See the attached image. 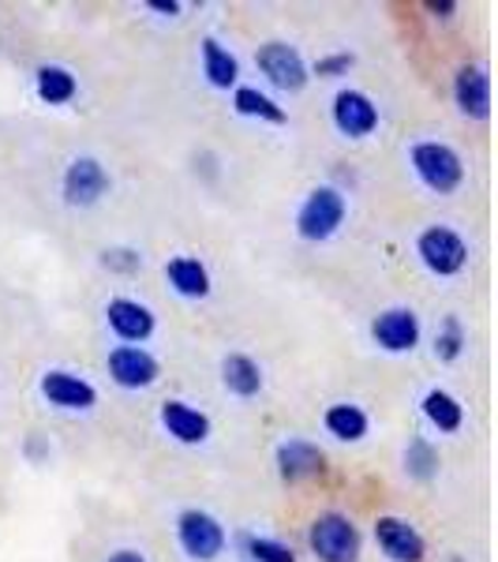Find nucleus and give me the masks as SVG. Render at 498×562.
<instances>
[{
  "label": "nucleus",
  "instance_id": "28",
  "mask_svg": "<svg viewBox=\"0 0 498 562\" xmlns=\"http://www.w3.org/2000/svg\"><path fill=\"white\" fill-rule=\"evenodd\" d=\"M349 68H352V53H330V57L315 60V76H322V79H338V76H346Z\"/></svg>",
  "mask_w": 498,
  "mask_h": 562
},
{
  "label": "nucleus",
  "instance_id": "14",
  "mask_svg": "<svg viewBox=\"0 0 498 562\" xmlns=\"http://www.w3.org/2000/svg\"><path fill=\"white\" fill-rule=\"evenodd\" d=\"M274 461H278V473H282V480H288V484L322 476V469H326V454L307 439H285L282 447H278Z\"/></svg>",
  "mask_w": 498,
  "mask_h": 562
},
{
  "label": "nucleus",
  "instance_id": "6",
  "mask_svg": "<svg viewBox=\"0 0 498 562\" xmlns=\"http://www.w3.org/2000/svg\"><path fill=\"white\" fill-rule=\"evenodd\" d=\"M177 540H180V548H184V555L195 559V562H214L225 551V543H229L222 521H217L214 514H206V510H184V514H180V518H177Z\"/></svg>",
  "mask_w": 498,
  "mask_h": 562
},
{
  "label": "nucleus",
  "instance_id": "27",
  "mask_svg": "<svg viewBox=\"0 0 498 562\" xmlns=\"http://www.w3.org/2000/svg\"><path fill=\"white\" fill-rule=\"evenodd\" d=\"M102 267L116 270V274H132V270L143 267V256L132 248H105L102 251Z\"/></svg>",
  "mask_w": 498,
  "mask_h": 562
},
{
  "label": "nucleus",
  "instance_id": "13",
  "mask_svg": "<svg viewBox=\"0 0 498 562\" xmlns=\"http://www.w3.org/2000/svg\"><path fill=\"white\" fill-rule=\"evenodd\" d=\"M375 540H378V548H383V555L394 562H423V555H428V543L416 532V525L405 518H394V514L375 521Z\"/></svg>",
  "mask_w": 498,
  "mask_h": 562
},
{
  "label": "nucleus",
  "instance_id": "4",
  "mask_svg": "<svg viewBox=\"0 0 498 562\" xmlns=\"http://www.w3.org/2000/svg\"><path fill=\"white\" fill-rule=\"evenodd\" d=\"M416 256H420V262L434 278H454L468 262V244L450 225H428L416 237Z\"/></svg>",
  "mask_w": 498,
  "mask_h": 562
},
{
  "label": "nucleus",
  "instance_id": "10",
  "mask_svg": "<svg viewBox=\"0 0 498 562\" xmlns=\"http://www.w3.org/2000/svg\"><path fill=\"white\" fill-rule=\"evenodd\" d=\"M42 397L49 405H57V409L65 413H83V409H94L98 402V390L87 383L83 375H76V371H45L42 375Z\"/></svg>",
  "mask_w": 498,
  "mask_h": 562
},
{
  "label": "nucleus",
  "instance_id": "24",
  "mask_svg": "<svg viewBox=\"0 0 498 562\" xmlns=\"http://www.w3.org/2000/svg\"><path fill=\"white\" fill-rule=\"evenodd\" d=\"M439 465H442V458H439V450L431 447L423 435H416V439L405 447V473H409L412 480H431V476H439Z\"/></svg>",
  "mask_w": 498,
  "mask_h": 562
},
{
  "label": "nucleus",
  "instance_id": "17",
  "mask_svg": "<svg viewBox=\"0 0 498 562\" xmlns=\"http://www.w3.org/2000/svg\"><path fill=\"white\" fill-rule=\"evenodd\" d=\"M166 278L180 296H188V301L211 296V270H206L195 256H173L166 262Z\"/></svg>",
  "mask_w": 498,
  "mask_h": 562
},
{
  "label": "nucleus",
  "instance_id": "12",
  "mask_svg": "<svg viewBox=\"0 0 498 562\" xmlns=\"http://www.w3.org/2000/svg\"><path fill=\"white\" fill-rule=\"evenodd\" d=\"M105 323L124 346H143L154 334V312L147 304L132 301V296H113L105 304Z\"/></svg>",
  "mask_w": 498,
  "mask_h": 562
},
{
  "label": "nucleus",
  "instance_id": "5",
  "mask_svg": "<svg viewBox=\"0 0 498 562\" xmlns=\"http://www.w3.org/2000/svg\"><path fill=\"white\" fill-rule=\"evenodd\" d=\"M109 188H113V180H109L105 166L98 158H90V154H79V158H71L68 166H65V177H60V192H65V203L79 206V211L102 203V199L109 195Z\"/></svg>",
  "mask_w": 498,
  "mask_h": 562
},
{
  "label": "nucleus",
  "instance_id": "2",
  "mask_svg": "<svg viewBox=\"0 0 498 562\" xmlns=\"http://www.w3.org/2000/svg\"><path fill=\"white\" fill-rule=\"evenodd\" d=\"M409 161H412V173L420 177V184L431 188L434 195L457 192L461 180H465V161H461V154L454 147H446V143H434V139L416 143Z\"/></svg>",
  "mask_w": 498,
  "mask_h": 562
},
{
  "label": "nucleus",
  "instance_id": "26",
  "mask_svg": "<svg viewBox=\"0 0 498 562\" xmlns=\"http://www.w3.org/2000/svg\"><path fill=\"white\" fill-rule=\"evenodd\" d=\"M461 352H465V330H461L457 315H446L442 330L434 334V357H439V360H457Z\"/></svg>",
  "mask_w": 498,
  "mask_h": 562
},
{
  "label": "nucleus",
  "instance_id": "3",
  "mask_svg": "<svg viewBox=\"0 0 498 562\" xmlns=\"http://www.w3.org/2000/svg\"><path fill=\"white\" fill-rule=\"evenodd\" d=\"M307 543H312V555L319 562H356L364 540H360V529L349 514L326 510L307 529Z\"/></svg>",
  "mask_w": 498,
  "mask_h": 562
},
{
  "label": "nucleus",
  "instance_id": "1",
  "mask_svg": "<svg viewBox=\"0 0 498 562\" xmlns=\"http://www.w3.org/2000/svg\"><path fill=\"white\" fill-rule=\"evenodd\" d=\"M346 214H349V199L338 188L319 184L304 195L301 211H296V233H301V240L322 244L346 225Z\"/></svg>",
  "mask_w": 498,
  "mask_h": 562
},
{
  "label": "nucleus",
  "instance_id": "16",
  "mask_svg": "<svg viewBox=\"0 0 498 562\" xmlns=\"http://www.w3.org/2000/svg\"><path fill=\"white\" fill-rule=\"evenodd\" d=\"M454 102L465 116L484 121L491 113V79L479 65H461L454 76Z\"/></svg>",
  "mask_w": 498,
  "mask_h": 562
},
{
  "label": "nucleus",
  "instance_id": "21",
  "mask_svg": "<svg viewBox=\"0 0 498 562\" xmlns=\"http://www.w3.org/2000/svg\"><path fill=\"white\" fill-rule=\"evenodd\" d=\"M423 416H428V424L431 428H439V431H457L461 424H465V409H461V402L454 394H450V390H428V394H423Z\"/></svg>",
  "mask_w": 498,
  "mask_h": 562
},
{
  "label": "nucleus",
  "instance_id": "29",
  "mask_svg": "<svg viewBox=\"0 0 498 562\" xmlns=\"http://www.w3.org/2000/svg\"><path fill=\"white\" fill-rule=\"evenodd\" d=\"M423 8H428L431 15H439V20H450V15L457 12V0H428Z\"/></svg>",
  "mask_w": 498,
  "mask_h": 562
},
{
  "label": "nucleus",
  "instance_id": "18",
  "mask_svg": "<svg viewBox=\"0 0 498 562\" xmlns=\"http://www.w3.org/2000/svg\"><path fill=\"white\" fill-rule=\"evenodd\" d=\"M222 383L237 397H256L262 390V368L251 357H244V352H229L222 360Z\"/></svg>",
  "mask_w": 498,
  "mask_h": 562
},
{
  "label": "nucleus",
  "instance_id": "19",
  "mask_svg": "<svg viewBox=\"0 0 498 562\" xmlns=\"http://www.w3.org/2000/svg\"><path fill=\"white\" fill-rule=\"evenodd\" d=\"M203 76H206V83L217 87V90L237 87V79H240L237 57H233V53L225 49L217 38H203Z\"/></svg>",
  "mask_w": 498,
  "mask_h": 562
},
{
  "label": "nucleus",
  "instance_id": "30",
  "mask_svg": "<svg viewBox=\"0 0 498 562\" xmlns=\"http://www.w3.org/2000/svg\"><path fill=\"white\" fill-rule=\"evenodd\" d=\"M147 8H150V12H158V15H169V20H173V15H180L177 0H147Z\"/></svg>",
  "mask_w": 498,
  "mask_h": 562
},
{
  "label": "nucleus",
  "instance_id": "25",
  "mask_svg": "<svg viewBox=\"0 0 498 562\" xmlns=\"http://www.w3.org/2000/svg\"><path fill=\"white\" fill-rule=\"evenodd\" d=\"M240 548L244 555L256 562H296L293 548H285L282 540H270V537H240Z\"/></svg>",
  "mask_w": 498,
  "mask_h": 562
},
{
  "label": "nucleus",
  "instance_id": "22",
  "mask_svg": "<svg viewBox=\"0 0 498 562\" xmlns=\"http://www.w3.org/2000/svg\"><path fill=\"white\" fill-rule=\"evenodd\" d=\"M233 109H237L240 116H251V121H267V124H285L288 113L285 105H278L270 94H262L259 87H237V94H233Z\"/></svg>",
  "mask_w": 498,
  "mask_h": 562
},
{
  "label": "nucleus",
  "instance_id": "23",
  "mask_svg": "<svg viewBox=\"0 0 498 562\" xmlns=\"http://www.w3.org/2000/svg\"><path fill=\"white\" fill-rule=\"evenodd\" d=\"M76 94H79V83L68 68H60V65L38 68V98L45 105H68Z\"/></svg>",
  "mask_w": 498,
  "mask_h": 562
},
{
  "label": "nucleus",
  "instance_id": "20",
  "mask_svg": "<svg viewBox=\"0 0 498 562\" xmlns=\"http://www.w3.org/2000/svg\"><path fill=\"white\" fill-rule=\"evenodd\" d=\"M322 424H326V431H330L333 439H341V442H360L367 435V413L360 409V405H352V402L330 405L326 416H322Z\"/></svg>",
  "mask_w": 498,
  "mask_h": 562
},
{
  "label": "nucleus",
  "instance_id": "11",
  "mask_svg": "<svg viewBox=\"0 0 498 562\" xmlns=\"http://www.w3.org/2000/svg\"><path fill=\"white\" fill-rule=\"evenodd\" d=\"M333 128L349 135V139H364V135L378 128V105L364 90H338V98H333Z\"/></svg>",
  "mask_w": 498,
  "mask_h": 562
},
{
  "label": "nucleus",
  "instance_id": "31",
  "mask_svg": "<svg viewBox=\"0 0 498 562\" xmlns=\"http://www.w3.org/2000/svg\"><path fill=\"white\" fill-rule=\"evenodd\" d=\"M105 562H147V555H143V551H135V548H121V551H113Z\"/></svg>",
  "mask_w": 498,
  "mask_h": 562
},
{
  "label": "nucleus",
  "instance_id": "15",
  "mask_svg": "<svg viewBox=\"0 0 498 562\" xmlns=\"http://www.w3.org/2000/svg\"><path fill=\"white\" fill-rule=\"evenodd\" d=\"M161 428L173 435L177 442H184V447H199V442L211 439V416L173 397V402L161 405Z\"/></svg>",
  "mask_w": 498,
  "mask_h": 562
},
{
  "label": "nucleus",
  "instance_id": "8",
  "mask_svg": "<svg viewBox=\"0 0 498 562\" xmlns=\"http://www.w3.org/2000/svg\"><path fill=\"white\" fill-rule=\"evenodd\" d=\"M161 364L143 346H116L109 352V379L124 390H147L158 383Z\"/></svg>",
  "mask_w": 498,
  "mask_h": 562
},
{
  "label": "nucleus",
  "instance_id": "9",
  "mask_svg": "<svg viewBox=\"0 0 498 562\" xmlns=\"http://www.w3.org/2000/svg\"><path fill=\"white\" fill-rule=\"evenodd\" d=\"M371 338L386 352H412L420 341V315L412 307H386L371 319Z\"/></svg>",
  "mask_w": 498,
  "mask_h": 562
},
{
  "label": "nucleus",
  "instance_id": "7",
  "mask_svg": "<svg viewBox=\"0 0 498 562\" xmlns=\"http://www.w3.org/2000/svg\"><path fill=\"white\" fill-rule=\"evenodd\" d=\"M256 65H259L262 76L270 79V83H274L278 90H288V94L304 90V83H307L304 57L288 42H267V45H259Z\"/></svg>",
  "mask_w": 498,
  "mask_h": 562
}]
</instances>
